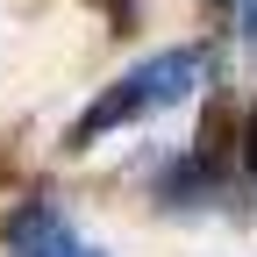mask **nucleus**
Here are the masks:
<instances>
[{
	"mask_svg": "<svg viewBox=\"0 0 257 257\" xmlns=\"http://www.w3.org/2000/svg\"><path fill=\"white\" fill-rule=\"evenodd\" d=\"M200 79H207V50H200V43H186V50H157V57L136 64V72H121L100 100L79 114L72 143L86 150V143H100L107 128H128V121H143V114H165V107H179Z\"/></svg>",
	"mask_w": 257,
	"mask_h": 257,
	"instance_id": "obj_1",
	"label": "nucleus"
},
{
	"mask_svg": "<svg viewBox=\"0 0 257 257\" xmlns=\"http://www.w3.org/2000/svg\"><path fill=\"white\" fill-rule=\"evenodd\" d=\"M8 243H15V257H100L86 236L64 229L50 207H22V214H15V229H8Z\"/></svg>",
	"mask_w": 257,
	"mask_h": 257,
	"instance_id": "obj_2",
	"label": "nucleus"
},
{
	"mask_svg": "<svg viewBox=\"0 0 257 257\" xmlns=\"http://www.w3.org/2000/svg\"><path fill=\"white\" fill-rule=\"evenodd\" d=\"M236 15H243V36H250V50H257V0H236Z\"/></svg>",
	"mask_w": 257,
	"mask_h": 257,
	"instance_id": "obj_3",
	"label": "nucleus"
},
{
	"mask_svg": "<svg viewBox=\"0 0 257 257\" xmlns=\"http://www.w3.org/2000/svg\"><path fill=\"white\" fill-rule=\"evenodd\" d=\"M243 157H250V179H257V107H250V150Z\"/></svg>",
	"mask_w": 257,
	"mask_h": 257,
	"instance_id": "obj_4",
	"label": "nucleus"
},
{
	"mask_svg": "<svg viewBox=\"0 0 257 257\" xmlns=\"http://www.w3.org/2000/svg\"><path fill=\"white\" fill-rule=\"evenodd\" d=\"M128 8H136V0H107V15H114V22H128Z\"/></svg>",
	"mask_w": 257,
	"mask_h": 257,
	"instance_id": "obj_5",
	"label": "nucleus"
}]
</instances>
